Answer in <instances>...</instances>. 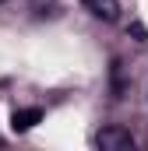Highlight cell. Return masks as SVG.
Returning <instances> with one entry per match:
<instances>
[{
    "label": "cell",
    "mask_w": 148,
    "mask_h": 151,
    "mask_svg": "<svg viewBox=\"0 0 148 151\" xmlns=\"http://www.w3.org/2000/svg\"><path fill=\"white\" fill-rule=\"evenodd\" d=\"M95 148H102V151H134V137L123 127H106V130L95 134Z\"/></svg>",
    "instance_id": "obj_1"
},
{
    "label": "cell",
    "mask_w": 148,
    "mask_h": 151,
    "mask_svg": "<svg viewBox=\"0 0 148 151\" xmlns=\"http://www.w3.org/2000/svg\"><path fill=\"white\" fill-rule=\"evenodd\" d=\"M99 21H116L120 18V0H81Z\"/></svg>",
    "instance_id": "obj_2"
},
{
    "label": "cell",
    "mask_w": 148,
    "mask_h": 151,
    "mask_svg": "<svg viewBox=\"0 0 148 151\" xmlns=\"http://www.w3.org/2000/svg\"><path fill=\"white\" fill-rule=\"evenodd\" d=\"M39 119H42V109H14L11 113V130L14 134H25V130H32Z\"/></svg>",
    "instance_id": "obj_3"
},
{
    "label": "cell",
    "mask_w": 148,
    "mask_h": 151,
    "mask_svg": "<svg viewBox=\"0 0 148 151\" xmlns=\"http://www.w3.org/2000/svg\"><path fill=\"white\" fill-rule=\"evenodd\" d=\"M0 4H4V0H0Z\"/></svg>",
    "instance_id": "obj_4"
}]
</instances>
